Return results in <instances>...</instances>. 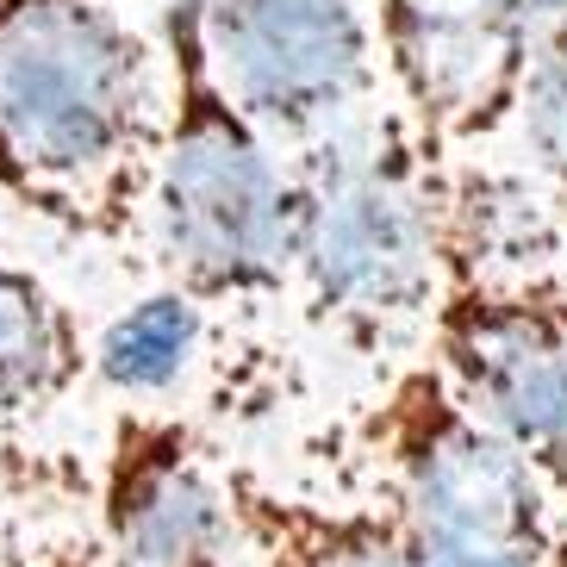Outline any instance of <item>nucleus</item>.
<instances>
[{
	"instance_id": "1",
	"label": "nucleus",
	"mask_w": 567,
	"mask_h": 567,
	"mask_svg": "<svg viewBox=\"0 0 567 567\" xmlns=\"http://www.w3.org/2000/svg\"><path fill=\"white\" fill-rule=\"evenodd\" d=\"M163 51L125 0H0V200L87 244H144Z\"/></svg>"
},
{
	"instance_id": "2",
	"label": "nucleus",
	"mask_w": 567,
	"mask_h": 567,
	"mask_svg": "<svg viewBox=\"0 0 567 567\" xmlns=\"http://www.w3.org/2000/svg\"><path fill=\"white\" fill-rule=\"evenodd\" d=\"M287 168L300 194L287 300L355 362L400 368L424 355V331L450 287L443 156L386 101Z\"/></svg>"
},
{
	"instance_id": "3",
	"label": "nucleus",
	"mask_w": 567,
	"mask_h": 567,
	"mask_svg": "<svg viewBox=\"0 0 567 567\" xmlns=\"http://www.w3.org/2000/svg\"><path fill=\"white\" fill-rule=\"evenodd\" d=\"M213 7L218 0H151L144 13L168 82L144 244L163 287L187 293L206 318L225 324L287 300L300 194L287 156L213 82L206 63Z\"/></svg>"
},
{
	"instance_id": "4",
	"label": "nucleus",
	"mask_w": 567,
	"mask_h": 567,
	"mask_svg": "<svg viewBox=\"0 0 567 567\" xmlns=\"http://www.w3.org/2000/svg\"><path fill=\"white\" fill-rule=\"evenodd\" d=\"M331 467L324 493L381 505L450 567H543L561 536L543 474L486 431L424 355L386 368L337 424Z\"/></svg>"
},
{
	"instance_id": "5",
	"label": "nucleus",
	"mask_w": 567,
	"mask_h": 567,
	"mask_svg": "<svg viewBox=\"0 0 567 567\" xmlns=\"http://www.w3.org/2000/svg\"><path fill=\"white\" fill-rule=\"evenodd\" d=\"M206 63L287 163L386 106L368 0H218L206 13Z\"/></svg>"
},
{
	"instance_id": "6",
	"label": "nucleus",
	"mask_w": 567,
	"mask_h": 567,
	"mask_svg": "<svg viewBox=\"0 0 567 567\" xmlns=\"http://www.w3.org/2000/svg\"><path fill=\"white\" fill-rule=\"evenodd\" d=\"M424 362L543 474L567 517V275L536 287H443Z\"/></svg>"
},
{
	"instance_id": "7",
	"label": "nucleus",
	"mask_w": 567,
	"mask_h": 567,
	"mask_svg": "<svg viewBox=\"0 0 567 567\" xmlns=\"http://www.w3.org/2000/svg\"><path fill=\"white\" fill-rule=\"evenodd\" d=\"M101 567H244L231 455L182 405H118L106 424Z\"/></svg>"
},
{
	"instance_id": "8",
	"label": "nucleus",
	"mask_w": 567,
	"mask_h": 567,
	"mask_svg": "<svg viewBox=\"0 0 567 567\" xmlns=\"http://www.w3.org/2000/svg\"><path fill=\"white\" fill-rule=\"evenodd\" d=\"M517 0H368L381 82L443 163L505 144Z\"/></svg>"
},
{
	"instance_id": "9",
	"label": "nucleus",
	"mask_w": 567,
	"mask_h": 567,
	"mask_svg": "<svg viewBox=\"0 0 567 567\" xmlns=\"http://www.w3.org/2000/svg\"><path fill=\"white\" fill-rule=\"evenodd\" d=\"M450 287H536L567 275V213L505 144L443 163Z\"/></svg>"
},
{
	"instance_id": "10",
	"label": "nucleus",
	"mask_w": 567,
	"mask_h": 567,
	"mask_svg": "<svg viewBox=\"0 0 567 567\" xmlns=\"http://www.w3.org/2000/svg\"><path fill=\"white\" fill-rule=\"evenodd\" d=\"M231 505L244 530V567H450L381 505L268 481L244 462H231Z\"/></svg>"
},
{
	"instance_id": "11",
	"label": "nucleus",
	"mask_w": 567,
	"mask_h": 567,
	"mask_svg": "<svg viewBox=\"0 0 567 567\" xmlns=\"http://www.w3.org/2000/svg\"><path fill=\"white\" fill-rule=\"evenodd\" d=\"M87 386V331L0 231V436L32 431Z\"/></svg>"
},
{
	"instance_id": "12",
	"label": "nucleus",
	"mask_w": 567,
	"mask_h": 567,
	"mask_svg": "<svg viewBox=\"0 0 567 567\" xmlns=\"http://www.w3.org/2000/svg\"><path fill=\"white\" fill-rule=\"evenodd\" d=\"M218 318L156 281L144 300L106 318L101 337H87V381H101L118 405H175L187 381L206 368Z\"/></svg>"
},
{
	"instance_id": "13",
	"label": "nucleus",
	"mask_w": 567,
	"mask_h": 567,
	"mask_svg": "<svg viewBox=\"0 0 567 567\" xmlns=\"http://www.w3.org/2000/svg\"><path fill=\"white\" fill-rule=\"evenodd\" d=\"M512 113L505 151L549 187L567 213V0H517L512 7Z\"/></svg>"
},
{
	"instance_id": "14",
	"label": "nucleus",
	"mask_w": 567,
	"mask_h": 567,
	"mask_svg": "<svg viewBox=\"0 0 567 567\" xmlns=\"http://www.w3.org/2000/svg\"><path fill=\"white\" fill-rule=\"evenodd\" d=\"M543 567H567V517H561V536H555V549H549V561Z\"/></svg>"
}]
</instances>
